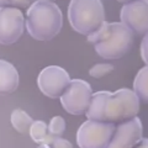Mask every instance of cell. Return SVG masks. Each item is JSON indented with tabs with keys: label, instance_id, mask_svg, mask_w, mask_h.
I'll return each mask as SVG.
<instances>
[{
	"label": "cell",
	"instance_id": "cell-1",
	"mask_svg": "<svg viewBox=\"0 0 148 148\" xmlns=\"http://www.w3.org/2000/svg\"><path fill=\"white\" fill-rule=\"evenodd\" d=\"M140 105L136 94L130 89H120L115 92L98 91L92 94L85 115L89 121L117 126L137 117Z\"/></svg>",
	"mask_w": 148,
	"mask_h": 148
},
{
	"label": "cell",
	"instance_id": "cell-2",
	"mask_svg": "<svg viewBox=\"0 0 148 148\" xmlns=\"http://www.w3.org/2000/svg\"><path fill=\"white\" fill-rule=\"evenodd\" d=\"M88 41L101 58L114 61L125 57L131 51L135 36L121 22H104L100 29L88 36Z\"/></svg>",
	"mask_w": 148,
	"mask_h": 148
},
{
	"label": "cell",
	"instance_id": "cell-3",
	"mask_svg": "<svg viewBox=\"0 0 148 148\" xmlns=\"http://www.w3.org/2000/svg\"><path fill=\"white\" fill-rule=\"evenodd\" d=\"M63 15L56 3L37 0L26 14V29L37 41H51L62 30Z\"/></svg>",
	"mask_w": 148,
	"mask_h": 148
},
{
	"label": "cell",
	"instance_id": "cell-4",
	"mask_svg": "<svg viewBox=\"0 0 148 148\" xmlns=\"http://www.w3.org/2000/svg\"><path fill=\"white\" fill-rule=\"evenodd\" d=\"M68 20L72 29L80 35L96 32L105 20V9L101 0H72L68 8Z\"/></svg>",
	"mask_w": 148,
	"mask_h": 148
},
{
	"label": "cell",
	"instance_id": "cell-5",
	"mask_svg": "<svg viewBox=\"0 0 148 148\" xmlns=\"http://www.w3.org/2000/svg\"><path fill=\"white\" fill-rule=\"evenodd\" d=\"M91 96L92 90L89 83L82 79H73L59 99L67 112L75 116H82L85 115L89 109Z\"/></svg>",
	"mask_w": 148,
	"mask_h": 148
},
{
	"label": "cell",
	"instance_id": "cell-6",
	"mask_svg": "<svg viewBox=\"0 0 148 148\" xmlns=\"http://www.w3.org/2000/svg\"><path fill=\"white\" fill-rule=\"evenodd\" d=\"M115 132V126L110 123L85 121L78 130L77 143L79 148H106Z\"/></svg>",
	"mask_w": 148,
	"mask_h": 148
},
{
	"label": "cell",
	"instance_id": "cell-7",
	"mask_svg": "<svg viewBox=\"0 0 148 148\" xmlns=\"http://www.w3.org/2000/svg\"><path fill=\"white\" fill-rule=\"evenodd\" d=\"M71 80L66 69L58 66H49L40 73L37 84L42 94L51 99H58L67 90Z\"/></svg>",
	"mask_w": 148,
	"mask_h": 148
},
{
	"label": "cell",
	"instance_id": "cell-8",
	"mask_svg": "<svg viewBox=\"0 0 148 148\" xmlns=\"http://www.w3.org/2000/svg\"><path fill=\"white\" fill-rule=\"evenodd\" d=\"M25 31V16L15 8H0V45L16 43Z\"/></svg>",
	"mask_w": 148,
	"mask_h": 148
},
{
	"label": "cell",
	"instance_id": "cell-9",
	"mask_svg": "<svg viewBox=\"0 0 148 148\" xmlns=\"http://www.w3.org/2000/svg\"><path fill=\"white\" fill-rule=\"evenodd\" d=\"M121 24L127 27L133 36H147L148 32V1L136 0L125 4L121 9Z\"/></svg>",
	"mask_w": 148,
	"mask_h": 148
},
{
	"label": "cell",
	"instance_id": "cell-10",
	"mask_svg": "<svg viewBox=\"0 0 148 148\" xmlns=\"http://www.w3.org/2000/svg\"><path fill=\"white\" fill-rule=\"evenodd\" d=\"M143 138L142 122L138 117L115 126V132L106 148H135Z\"/></svg>",
	"mask_w": 148,
	"mask_h": 148
},
{
	"label": "cell",
	"instance_id": "cell-11",
	"mask_svg": "<svg viewBox=\"0 0 148 148\" xmlns=\"http://www.w3.org/2000/svg\"><path fill=\"white\" fill-rule=\"evenodd\" d=\"M18 86V72L11 63L0 59V96L12 94Z\"/></svg>",
	"mask_w": 148,
	"mask_h": 148
},
{
	"label": "cell",
	"instance_id": "cell-12",
	"mask_svg": "<svg viewBox=\"0 0 148 148\" xmlns=\"http://www.w3.org/2000/svg\"><path fill=\"white\" fill-rule=\"evenodd\" d=\"M133 92L140 100V103L147 104L148 103V68L145 66L140 72L133 82Z\"/></svg>",
	"mask_w": 148,
	"mask_h": 148
},
{
	"label": "cell",
	"instance_id": "cell-13",
	"mask_svg": "<svg viewBox=\"0 0 148 148\" xmlns=\"http://www.w3.org/2000/svg\"><path fill=\"white\" fill-rule=\"evenodd\" d=\"M32 123H34V119L29 114H26L24 110L16 109L11 112V125L20 135L29 133Z\"/></svg>",
	"mask_w": 148,
	"mask_h": 148
},
{
	"label": "cell",
	"instance_id": "cell-14",
	"mask_svg": "<svg viewBox=\"0 0 148 148\" xmlns=\"http://www.w3.org/2000/svg\"><path fill=\"white\" fill-rule=\"evenodd\" d=\"M29 132H30L32 140L37 143H40V145H45L49 137L48 126L43 121H34Z\"/></svg>",
	"mask_w": 148,
	"mask_h": 148
},
{
	"label": "cell",
	"instance_id": "cell-15",
	"mask_svg": "<svg viewBox=\"0 0 148 148\" xmlns=\"http://www.w3.org/2000/svg\"><path fill=\"white\" fill-rule=\"evenodd\" d=\"M48 126V132L51 136L53 137H63V135L66 133V128H67V123L66 120L62 116H56L51 120Z\"/></svg>",
	"mask_w": 148,
	"mask_h": 148
},
{
	"label": "cell",
	"instance_id": "cell-16",
	"mask_svg": "<svg viewBox=\"0 0 148 148\" xmlns=\"http://www.w3.org/2000/svg\"><path fill=\"white\" fill-rule=\"evenodd\" d=\"M115 71V67L112 64H108V63H99L92 66L89 71L90 77L95 78V79H100V78H104L106 75H109L110 73H112Z\"/></svg>",
	"mask_w": 148,
	"mask_h": 148
},
{
	"label": "cell",
	"instance_id": "cell-17",
	"mask_svg": "<svg viewBox=\"0 0 148 148\" xmlns=\"http://www.w3.org/2000/svg\"><path fill=\"white\" fill-rule=\"evenodd\" d=\"M45 145L48 146L49 148H73L72 143L67 140H64L63 137H53L51 135Z\"/></svg>",
	"mask_w": 148,
	"mask_h": 148
},
{
	"label": "cell",
	"instance_id": "cell-18",
	"mask_svg": "<svg viewBox=\"0 0 148 148\" xmlns=\"http://www.w3.org/2000/svg\"><path fill=\"white\" fill-rule=\"evenodd\" d=\"M6 8H15V9H24L30 8L36 0H5Z\"/></svg>",
	"mask_w": 148,
	"mask_h": 148
},
{
	"label": "cell",
	"instance_id": "cell-19",
	"mask_svg": "<svg viewBox=\"0 0 148 148\" xmlns=\"http://www.w3.org/2000/svg\"><path fill=\"white\" fill-rule=\"evenodd\" d=\"M147 46H148V37L145 36L141 42V57L142 61L145 62V64H148V53H147Z\"/></svg>",
	"mask_w": 148,
	"mask_h": 148
},
{
	"label": "cell",
	"instance_id": "cell-20",
	"mask_svg": "<svg viewBox=\"0 0 148 148\" xmlns=\"http://www.w3.org/2000/svg\"><path fill=\"white\" fill-rule=\"evenodd\" d=\"M135 148H148V140L147 138H142V140L136 145Z\"/></svg>",
	"mask_w": 148,
	"mask_h": 148
},
{
	"label": "cell",
	"instance_id": "cell-21",
	"mask_svg": "<svg viewBox=\"0 0 148 148\" xmlns=\"http://www.w3.org/2000/svg\"><path fill=\"white\" fill-rule=\"evenodd\" d=\"M119 3H121V4H130V3H132V1H136V0H117Z\"/></svg>",
	"mask_w": 148,
	"mask_h": 148
},
{
	"label": "cell",
	"instance_id": "cell-22",
	"mask_svg": "<svg viewBox=\"0 0 148 148\" xmlns=\"http://www.w3.org/2000/svg\"><path fill=\"white\" fill-rule=\"evenodd\" d=\"M0 8H6V1L5 0H0Z\"/></svg>",
	"mask_w": 148,
	"mask_h": 148
},
{
	"label": "cell",
	"instance_id": "cell-23",
	"mask_svg": "<svg viewBox=\"0 0 148 148\" xmlns=\"http://www.w3.org/2000/svg\"><path fill=\"white\" fill-rule=\"evenodd\" d=\"M41 1H47V3H54L56 0H41Z\"/></svg>",
	"mask_w": 148,
	"mask_h": 148
},
{
	"label": "cell",
	"instance_id": "cell-24",
	"mask_svg": "<svg viewBox=\"0 0 148 148\" xmlns=\"http://www.w3.org/2000/svg\"><path fill=\"white\" fill-rule=\"evenodd\" d=\"M38 148H49V147H48V146H46V145H41Z\"/></svg>",
	"mask_w": 148,
	"mask_h": 148
}]
</instances>
